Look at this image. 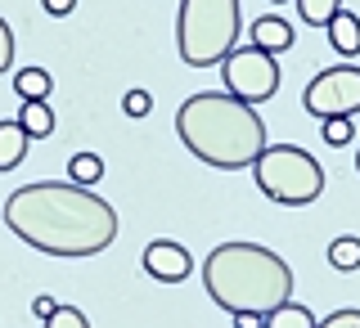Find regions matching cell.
<instances>
[{
	"label": "cell",
	"mask_w": 360,
	"mask_h": 328,
	"mask_svg": "<svg viewBox=\"0 0 360 328\" xmlns=\"http://www.w3.org/2000/svg\"><path fill=\"white\" fill-rule=\"evenodd\" d=\"M176 135L198 162L217 171H243L266 153V122L252 104L217 90H198L176 108Z\"/></svg>",
	"instance_id": "obj_2"
},
{
	"label": "cell",
	"mask_w": 360,
	"mask_h": 328,
	"mask_svg": "<svg viewBox=\"0 0 360 328\" xmlns=\"http://www.w3.org/2000/svg\"><path fill=\"white\" fill-rule=\"evenodd\" d=\"M14 122L27 131V140H45V135L54 131V112H50V104H45V99H27V104L18 108Z\"/></svg>",
	"instance_id": "obj_12"
},
{
	"label": "cell",
	"mask_w": 360,
	"mask_h": 328,
	"mask_svg": "<svg viewBox=\"0 0 360 328\" xmlns=\"http://www.w3.org/2000/svg\"><path fill=\"white\" fill-rule=\"evenodd\" d=\"M356 171H360V149H356Z\"/></svg>",
	"instance_id": "obj_26"
},
{
	"label": "cell",
	"mask_w": 360,
	"mask_h": 328,
	"mask_svg": "<svg viewBox=\"0 0 360 328\" xmlns=\"http://www.w3.org/2000/svg\"><path fill=\"white\" fill-rule=\"evenodd\" d=\"M266 315H234V328H262Z\"/></svg>",
	"instance_id": "obj_25"
},
{
	"label": "cell",
	"mask_w": 360,
	"mask_h": 328,
	"mask_svg": "<svg viewBox=\"0 0 360 328\" xmlns=\"http://www.w3.org/2000/svg\"><path fill=\"white\" fill-rule=\"evenodd\" d=\"M320 131H324V144H352V117H329L320 122Z\"/></svg>",
	"instance_id": "obj_18"
},
{
	"label": "cell",
	"mask_w": 360,
	"mask_h": 328,
	"mask_svg": "<svg viewBox=\"0 0 360 328\" xmlns=\"http://www.w3.org/2000/svg\"><path fill=\"white\" fill-rule=\"evenodd\" d=\"M27 131L18 122H0V171H14V166L27 157Z\"/></svg>",
	"instance_id": "obj_11"
},
{
	"label": "cell",
	"mask_w": 360,
	"mask_h": 328,
	"mask_svg": "<svg viewBox=\"0 0 360 328\" xmlns=\"http://www.w3.org/2000/svg\"><path fill=\"white\" fill-rule=\"evenodd\" d=\"M68 176H72V185H99L104 180V157L99 153H72L68 157Z\"/></svg>",
	"instance_id": "obj_13"
},
{
	"label": "cell",
	"mask_w": 360,
	"mask_h": 328,
	"mask_svg": "<svg viewBox=\"0 0 360 328\" xmlns=\"http://www.w3.org/2000/svg\"><path fill=\"white\" fill-rule=\"evenodd\" d=\"M262 328H315V315L307 306H297V301H284L279 310H270Z\"/></svg>",
	"instance_id": "obj_15"
},
{
	"label": "cell",
	"mask_w": 360,
	"mask_h": 328,
	"mask_svg": "<svg viewBox=\"0 0 360 328\" xmlns=\"http://www.w3.org/2000/svg\"><path fill=\"white\" fill-rule=\"evenodd\" d=\"M342 9V0H297V14L311 27H329V18Z\"/></svg>",
	"instance_id": "obj_17"
},
{
	"label": "cell",
	"mask_w": 360,
	"mask_h": 328,
	"mask_svg": "<svg viewBox=\"0 0 360 328\" xmlns=\"http://www.w3.org/2000/svg\"><path fill=\"white\" fill-rule=\"evenodd\" d=\"M144 261V275H153L158 284H185L189 270H194V256H189L185 243H172V239H158L140 252Z\"/></svg>",
	"instance_id": "obj_8"
},
{
	"label": "cell",
	"mask_w": 360,
	"mask_h": 328,
	"mask_svg": "<svg viewBox=\"0 0 360 328\" xmlns=\"http://www.w3.org/2000/svg\"><path fill=\"white\" fill-rule=\"evenodd\" d=\"M302 104L315 122H329V117H356L360 112V67L352 63H338L324 67V72L311 77Z\"/></svg>",
	"instance_id": "obj_7"
},
{
	"label": "cell",
	"mask_w": 360,
	"mask_h": 328,
	"mask_svg": "<svg viewBox=\"0 0 360 328\" xmlns=\"http://www.w3.org/2000/svg\"><path fill=\"white\" fill-rule=\"evenodd\" d=\"M9 67H14V27L0 18V77H5Z\"/></svg>",
	"instance_id": "obj_21"
},
{
	"label": "cell",
	"mask_w": 360,
	"mask_h": 328,
	"mask_svg": "<svg viewBox=\"0 0 360 328\" xmlns=\"http://www.w3.org/2000/svg\"><path fill=\"white\" fill-rule=\"evenodd\" d=\"M329 45L338 54H360V18L352 9H338L329 18Z\"/></svg>",
	"instance_id": "obj_10"
},
{
	"label": "cell",
	"mask_w": 360,
	"mask_h": 328,
	"mask_svg": "<svg viewBox=\"0 0 360 328\" xmlns=\"http://www.w3.org/2000/svg\"><path fill=\"white\" fill-rule=\"evenodd\" d=\"M239 0H180L176 14V50L189 67L225 63L239 41Z\"/></svg>",
	"instance_id": "obj_4"
},
{
	"label": "cell",
	"mask_w": 360,
	"mask_h": 328,
	"mask_svg": "<svg viewBox=\"0 0 360 328\" xmlns=\"http://www.w3.org/2000/svg\"><path fill=\"white\" fill-rule=\"evenodd\" d=\"M252 176L262 194L284 207H307L324 194V166L297 144H266V153L252 162Z\"/></svg>",
	"instance_id": "obj_5"
},
{
	"label": "cell",
	"mask_w": 360,
	"mask_h": 328,
	"mask_svg": "<svg viewBox=\"0 0 360 328\" xmlns=\"http://www.w3.org/2000/svg\"><path fill=\"white\" fill-rule=\"evenodd\" d=\"M5 225L27 247L63 261L99 256L117 239V211L99 194L72 185V180H37L9 194Z\"/></svg>",
	"instance_id": "obj_1"
},
{
	"label": "cell",
	"mask_w": 360,
	"mask_h": 328,
	"mask_svg": "<svg viewBox=\"0 0 360 328\" xmlns=\"http://www.w3.org/2000/svg\"><path fill=\"white\" fill-rule=\"evenodd\" d=\"M329 265L342 270V275H352V270H360V239L356 234H342V239L329 243Z\"/></svg>",
	"instance_id": "obj_16"
},
{
	"label": "cell",
	"mask_w": 360,
	"mask_h": 328,
	"mask_svg": "<svg viewBox=\"0 0 360 328\" xmlns=\"http://www.w3.org/2000/svg\"><path fill=\"white\" fill-rule=\"evenodd\" d=\"M14 90L22 95V104H27V99H45L54 90V77L45 72V67H22V72L14 77Z\"/></svg>",
	"instance_id": "obj_14"
},
{
	"label": "cell",
	"mask_w": 360,
	"mask_h": 328,
	"mask_svg": "<svg viewBox=\"0 0 360 328\" xmlns=\"http://www.w3.org/2000/svg\"><path fill=\"white\" fill-rule=\"evenodd\" d=\"M252 45H257V50H266V54H288L292 45H297V32H292L288 18L262 14V18L252 22Z\"/></svg>",
	"instance_id": "obj_9"
},
{
	"label": "cell",
	"mask_w": 360,
	"mask_h": 328,
	"mask_svg": "<svg viewBox=\"0 0 360 328\" xmlns=\"http://www.w3.org/2000/svg\"><path fill=\"white\" fill-rule=\"evenodd\" d=\"M54 310H59V301H54L50 297V292H37V297H32V315H37V320L45 324V320H50V315Z\"/></svg>",
	"instance_id": "obj_23"
},
{
	"label": "cell",
	"mask_w": 360,
	"mask_h": 328,
	"mask_svg": "<svg viewBox=\"0 0 360 328\" xmlns=\"http://www.w3.org/2000/svg\"><path fill=\"white\" fill-rule=\"evenodd\" d=\"M45 328H90V320L77 306H59L50 320H45Z\"/></svg>",
	"instance_id": "obj_19"
},
{
	"label": "cell",
	"mask_w": 360,
	"mask_h": 328,
	"mask_svg": "<svg viewBox=\"0 0 360 328\" xmlns=\"http://www.w3.org/2000/svg\"><path fill=\"white\" fill-rule=\"evenodd\" d=\"M221 77H225V90L243 104H266L270 95L279 90V63L275 54L257 50V45H234L221 63Z\"/></svg>",
	"instance_id": "obj_6"
},
{
	"label": "cell",
	"mask_w": 360,
	"mask_h": 328,
	"mask_svg": "<svg viewBox=\"0 0 360 328\" xmlns=\"http://www.w3.org/2000/svg\"><path fill=\"white\" fill-rule=\"evenodd\" d=\"M315 328H360V310H333L324 324H315Z\"/></svg>",
	"instance_id": "obj_22"
},
{
	"label": "cell",
	"mask_w": 360,
	"mask_h": 328,
	"mask_svg": "<svg viewBox=\"0 0 360 328\" xmlns=\"http://www.w3.org/2000/svg\"><path fill=\"white\" fill-rule=\"evenodd\" d=\"M149 108H153L149 90H127V99H122V112H127V117H149Z\"/></svg>",
	"instance_id": "obj_20"
},
{
	"label": "cell",
	"mask_w": 360,
	"mask_h": 328,
	"mask_svg": "<svg viewBox=\"0 0 360 328\" xmlns=\"http://www.w3.org/2000/svg\"><path fill=\"white\" fill-rule=\"evenodd\" d=\"M45 5V14H54V18H68L77 9V0H41Z\"/></svg>",
	"instance_id": "obj_24"
},
{
	"label": "cell",
	"mask_w": 360,
	"mask_h": 328,
	"mask_svg": "<svg viewBox=\"0 0 360 328\" xmlns=\"http://www.w3.org/2000/svg\"><path fill=\"white\" fill-rule=\"evenodd\" d=\"M202 292L230 315H270L292 301V270L262 243H221L202 261Z\"/></svg>",
	"instance_id": "obj_3"
}]
</instances>
